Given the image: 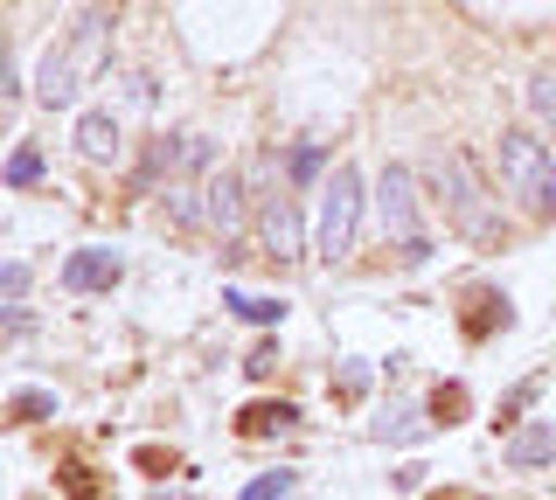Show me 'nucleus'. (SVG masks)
I'll use <instances>...</instances> for the list:
<instances>
[{
	"label": "nucleus",
	"mask_w": 556,
	"mask_h": 500,
	"mask_svg": "<svg viewBox=\"0 0 556 500\" xmlns=\"http://www.w3.org/2000/svg\"><path fill=\"white\" fill-rule=\"evenodd\" d=\"M425 181L439 188V209L459 236H473V244H501V230H508V216H501V202L486 195V181L473 175V161H466L459 146H431L425 153Z\"/></svg>",
	"instance_id": "f257e3e1"
},
{
	"label": "nucleus",
	"mask_w": 556,
	"mask_h": 500,
	"mask_svg": "<svg viewBox=\"0 0 556 500\" xmlns=\"http://www.w3.org/2000/svg\"><path fill=\"white\" fill-rule=\"evenodd\" d=\"M104 56H112V8H84L77 28H70V42L42 56V70H35V98H42L49 112L77 105L84 84H98Z\"/></svg>",
	"instance_id": "f03ea898"
},
{
	"label": "nucleus",
	"mask_w": 556,
	"mask_h": 500,
	"mask_svg": "<svg viewBox=\"0 0 556 500\" xmlns=\"http://www.w3.org/2000/svg\"><path fill=\"white\" fill-rule=\"evenodd\" d=\"M501 181H508V195H521L529 216H556V153L535 132H501Z\"/></svg>",
	"instance_id": "7ed1b4c3"
},
{
	"label": "nucleus",
	"mask_w": 556,
	"mask_h": 500,
	"mask_svg": "<svg viewBox=\"0 0 556 500\" xmlns=\"http://www.w3.org/2000/svg\"><path fill=\"white\" fill-rule=\"evenodd\" d=\"M376 216H382V236L404 251V265H425L431 257V236H425V202H417V175L404 161L382 167L376 181Z\"/></svg>",
	"instance_id": "20e7f679"
},
{
	"label": "nucleus",
	"mask_w": 556,
	"mask_h": 500,
	"mask_svg": "<svg viewBox=\"0 0 556 500\" xmlns=\"http://www.w3.org/2000/svg\"><path fill=\"white\" fill-rule=\"evenodd\" d=\"M355 230H362V175L355 167H334L327 188H320V230H313V244H320L327 265L355 251Z\"/></svg>",
	"instance_id": "39448f33"
},
{
	"label": "nucleus",
	"mask_w": 556,
	"mask_h": 500,
	"mask_svg": "<svg viewBox=\"0 0 556 500\" xmlns=\"http://www.w3.org/2000/svg\"><path fill=\"white\" fill-rule=\"evenodd\" d=\"M257 244H265L271 265H300V257H306L300 209H292L286 195H265V202H257Z\"/></svg>",
	"instance_id": "423d86ee"
},
{
	"label": "nucleus",
	"mask_w": 556,
	"mask_h": 500,
	"mask_svg": "<svg viewBox=\"0 0 556 500\" xmlns=\"http://www.w3.org/2000/svg\"><path fill=\"white\" fill-rule=\"evenodd\" d=\"M202 202H208V230H216L223 244H237V236H243V175H230V167L208 175L202 181Z\"/></svg>",
	"instance_id": "0eeeda50"
},
{
	"label": "nucleus",
	"mask_w": 556,
	"mask_h": 500,
	"mask_svg": "<svg viewBox=\"0 0 556 500\" xmlns=\"http://www.w3.org/2000/svg\"><path fill=\"white\" fill-rule=\"evenodd\" d=\"M208 161H216V146H208L202 132H181V140L153 146V161H147V175H139V181H153V175H202Z\"/></svg>",
	"instance_id": "6e6552de"
},
{
	"label": "nucleus",
	"mask_w": 556,
	"mask_h": 500,
	"mask_svg": "<svg viewBox=\"0 0 556 500\" xmlns=\"http://www.w3.org/2000/svg\"><path fill=\"white\" fill-rule=\"evenodd\" d=\"M118 279H126L118 251H70V265H63V285L70 292H112Z\"/></svg>",
	"instance_id": "1a4fd4ad"
},
{
	"label": "nucleus",
	"mask_w": 556,
	"mask_h": 500,
	"mask_svg": "<svg viewBox=\"0 0 556 500\" xmlns=\"http://www.w3.org/2000/svg\"><path fill=\"white\" fill-rule=\"evenodd\" d=\"M77 153L91 167H112L118 153H126V140H118V118L112 112H84V126H77Z\"/></svg>",
	"instance_id": "9d476101"
},
{
	"label": "nucleus",
	"mask_w": 556,
	"mask_h": 500,
	"mask_svg": "<svg viewBox=\"0 0 556 500\" xmlns=\"http://www.w3.org/2000/svg\"><path fill=\"white\" fill-rule=\"evenodd\" d=\"M223 306H230V313L237 320H251V326H278V320H286V299H271V292H223Z\"/></svg>",
	"instance_id": "9b49d317"
},
{
	"label": "nucleus",
	"mask_w": 556,
	"mask_h": 500,
	"mask_svg": "<svg viewBox=\"0 0 556 500\" xmlns=\"http://www.w3.org/2000/svg\"><path fill=\"white\" fill-rule=\"evenodd\" d=\"M556 459V424H529L521 438H508V465H543Z\"/></svg>",
	"instance_id": "f8f14e48"
},
{
	"label": "nucleus",
	"mask_w": 556,
	"mask_h": 500,
	"mask_svg": "<svg viewBox=\"0 0 556 500\" xmlns=\"http://www.w3.org/2000/svg\"><path fill=\"white\" fill-rule=\"evenodd\" d=\"M167 222H181V230H208L202 188H181V181H174V188H167Z\"/></svg>",
	"instance_id": "ddd939ff"
},
{
	"label": "nucleus",
	"mask_w": 556,
	"mask_h": 500,
	"mask_svg": "<svg viewBox=\"0 0 556 500\" xmlns=\"http://www.w3.org/2000/svg\"><path fill=\"white\" fill-rule=\"evenodd\" d=\"M529 112H535V126L556 140V70H535L529 77Z\"/></svg>",
	"instance_id": "4468645a"
},
{
	"label": "nucleus",
	"mask_w": 556,
	"mask_h": 500,
	"mask_svg": "<svg viewBox=\"0 0 556 500\" xmlns=\"http://www.w3.org/2000/svg\"><path fill=\"white\" fill-rule=\"evenodd\" d=\"M286 424H292V403H251V410L237 418L243 438H265V431H286Z\"/></svg>",
	"instance_id": "2eb2a0df"
},
{
	"label": "nucleus",
	"mask_w": 556,
	"mask_h": 500,
	"mask_svg": "<svg viewBox=\"0 0 556 500\" xmlns=\"http://www.w3.org/2000/svg\"><path fill=\"white\" fill-rule=\"evenodd\" d=\"M42 181V153L35 146H14V161H8V188H35Z\"/></svg>",
	"instance_id": "dca6fc26"
},
{
	"label": "nucleus",
	"mask_w": 556,
	"mask_h": 500,
	"mask_svg": "<svg viewBox=\"0 0 556 500\" xmlns=\"http://www.w3.org/2000/svg\"><path fill=\"white\" fill-rule=\"evenodd\" d=\"M292 493V473H265V479H251L237 500H286Z\"/></svg>",
	"instance_id": "f3484780"
},
{
	"label": "nucleus",
	"mask_w": 556,
	"mask_h": 500,
	"mask_svg": "<svg viewBox=\"0 0 556 500\" xmlns=\"http://www.w3.org/2000/svg\"><path fill=\"white\" fill-rule=\"evenodd\" d=\"M49 410H56V396H49V389H22V396H14V418H22V424L49 418Z\"/></svg>",
	"instance_id": "a211bd4d"
},
{
	"label": "nucleus",
	"mask_w": 556,
	"mask_h": 500,
	"mask_svg": "<svg viewBox=\"0 0 556 500\" xmlns=\"http://www.w3.org/2000/svg\"><path fill=\"white\" fill-rule=\"evenodd\" d=\"M417 431H425V418H417V410H396V418L376 424V438H417Z\"/></svg>",
	"instance_id": "6ab92c4d"
},
{
	"label": "nucleus",
	"mask_w": 556,
	"mask_h": 500,
	"mask_svg": "<svg viewBox=\"0 0 556 500\" xmlns=\"http://www.w3.org/2000/svg\"><path fill=\"white\" fill-rule=\"evenodd\" d=\"M320 167H327V153H320V146H300V153H292V181H313Z\"/></svg>",
	"instance_id": "aec40b11"
},
{
	"label": "nucleus",
	"mask_w": 556,
	"mask_h": 500,
	"mask_svg": "<svg viewBox=\"0 0 556 500\" xmlns=\"http://www.w3.org/2000/svg\"><path fill=\"white\" fill-rule=\"evenodd\" d=\"M0 292H8V306H22V292H28V265H8V279H0Z\"/></svg>",
	"instance_id": "412c9836"
},
{
	"label": "nucleus",
	"mask_w": 556,
	"mask_h": 500,
	"mask_svg": "<svg viewBox=\"0 0 556 500\" xmlns=\"http://www.w3.org/2000/svg\"><path fill=\"white\" fill-rule=\"evenodd\" d=\"M271 361H278V348L265 341V348H251V361H243V369H251V375H271Z\"/></svg>",
	"instance_id": "4be33fe9"
},
{
	"label": "nucleus",
	"mask_w": 556,
	"mask_h": 500,
	"mask_svg": "<svg viewBox=\"0 0 556 500\" xmlns=\"http://www.w3.org/2000/svg\"><path fill=\"white\" fill-rule=\"evenodd\" d=\"M369 389V369H341V396H362Z\"/></svg>",
	"instance_id": "5701e85b"
}]
</instances>
